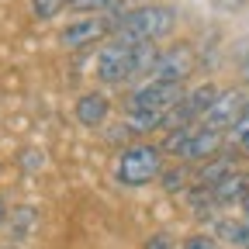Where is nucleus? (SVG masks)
Returning a JSON list of instances; mask_svg holds the SVG:
<instances>
[{"instance_id": "f257e3e1", "label": "nucleus", "mask_w": 249, "mask_h": 249, "mask_svg": "<svg viewBox=\"0 0 249 249\" xmlns=\"http://www.w3.org/2000/svg\"><path fill=\"white\" fill-rule=\"evenodd\" d=\"M111 14H114L111 38L124 45H156V42L173 38L177 31V11L170 4H156V0L124 7V11H111Z\"/></svg>"}, {"instance_id": "f03ea898", "label": "nucleus", "mask_w": 249, "mask_h": 249, "mask_svg": "<svg viewBox=\"0 0 249 249\" xmlns=\"http://www.w3.org/2000/svg\"><path fill=\"white\" fill-rule=\"evenodd\" d=\"M163 170H166V152L149 139H135L118 152L114 177L121 187H149L152 180H160Z\"/></svg>"}, {"instance_id": "7ed1b4c3", "label": "nucleus", "mask_w": 249, "mask_h": 249, "mask_svg": "<svg viewBox=\"0 0 249 249\" xmlns=\"http://www.w3.org/2000/svg\"><path fill=\"white\" fill-rule=\"evenodd\" d=\"M194 70H197L194 45H191V42H170V45H163L160 52H156V59H152V66H149V76H145V80L191 87Z\"/></svg>"}, {"instance_id": "20e7f679", "label": "nucleus", "mask_w": 249, "mask_h": 249, "mask_svg": "<svg viewBox=\"0 0 249 249\" xmlns=\"http://www.w3.org/2000/svg\"><path fill=\"white\" fill-rule=\"evenodd\" d=\"M114 31V14H76L70 24L59 28V45L66 52H80L97 42H107Z\"/></svg>"}, {"instance_id": "39448f33", "label": "nucleus", "mask_w": 249, "mask_h": 249, "mask_svg": "<svg viewBox=\"0 0 249 249\" xmlns=\"http://www.w3.org/2000/svg\"><path fill=\"white\" fill-rule=\"evenodd\" d=\"M183 93H187V87L142 80V83H135V87L121 97V107H124V114H135V111H156V114H166V111L183 97Z\"/></svg>"}, {"instance_id": "423d86ee", "label": "nucleus", "mask_w": 249, "mask_h": 249, "mask_svg": "<svg viewBox=\"0 0 249 249\" xmlns=\"http://www.w3.org/2000/svg\"><path fill=\"white\" fill-rule=\"evenodd\" d=\"M225 145H229L225 132L204 128V124H187L183 142H180V149L173 152V160H177V163H187V166H201V163L211 160V156H218Z\"/></svg>"}, {"instance_id": "0eeeda50", "label": "nucleus", "mask_w": 249, "mask_h": 249, "mask_svg": "<svg viewBox=\"0 0 249 249\" xmlns=\"http://www.w3.org/2000/svg\"><path fill=\"white\" fill-rule=\"evenodd\" d=\"M246 93H249V87H239V83L222 87V90H218V97H214V104H211V111L204 114L201 124H204V128H214V132H225V135H229V128L235 124V118L242 114Z\"/></svg>"}, {"instance_id": "6e6552de", "label": "nucleus", "mask_w": 249, "mask_h": 249, "mask_svg": "<svg viewBox=\"0 0 249 249\" xmlns=\"http://www.w3.org/2000/svg\"><path fill=\"white\" fill-rule=\"evenodd\" d=\"M232 173H242V152L235 145H225L218 156H211L208 163L194 166V183L197 187H214V183H222Z\"/></svg>"}, {"instance_id": "1a4fd4ad", "label": "nucleus", "mask_w": 249, "mask_h": 249, "mask_svg": "<svg viewBox=\"0 0 249 249\" xmlns=\"http://www.w3.org/2000/svg\"><path fill=\"white\" fill-rule=\"evenodd\" d=\"M73 114H76V121L83 124V128H101V124H107L111 114H114V101L104 90H87V93L76 97Z\"/></svg>"}, {"instance_id": "9d476101", "label": "nucleus", "mask_w": 249, "mask_h": 249, "mask_svg": "<svg viewBox=\"0 0 249 249\" xmlns=\"http://www.w3.org/2000/svg\"><path fill=\"white\" fill-rule=\"evenodd\" d=\"M211 235L218 242L232 246V249H249V218L246 214H239V218H214Z\"/></svg>"}, {"instance_id": "9b49d317", "label": "nucleus", "mask_w": 249, "mask_h": 249, "mask_svg": "<svg viewBox=\"0 0 249 249\" xmlns=\"http://www.w3.org/2000/svg\"><path fill=\"white\" fill-rule=\"evenodd\" d=\"M160 187L166 194H187L194 187V166H187V163H166V170L160 173Z\"/></svg>"}, {"instance_id": "f8f14e48", "label": "nucleus", "mask_w": 249, "mask_h": 249, "mask_svg": "<svg viewBox=\"0 0 249 249\" xmlns=\"http://www.w3.org/2000/svg\"><path fill=\"white\" fill-rule=\"evenodd\" d=\"M211 194H214L218 208H229V204H242V197L249 194L246 173H232V177H225L222 183H214V187H211Z\"/></svg>"}, {"instance_id": "ddd939ff", "label": "nucleus", "mask_w": 249, "mask_h": 249, "mask_svg": "<svg viewBox=\"0 0 249 249\" xmlns=\"http://www.w3.org/2000/svg\"><path fill=\"white\" fill-rule=\"evenodd\" d=\"M70 7V0H31V18L35 21H52Z\"/></svg>"}, {"instance_id": "4468645a", "label": "nucleus", "mask_w": 249, "mask_h": 249, "mask_svg": "<svg viewBox=\"0 0 249 249\" xmlns=\"http://www.w3.org/2000/svg\"><path fill=\"white\" fill-rule=\"evenodd\" d=\"M225 139H229V145H235V149H239V145H242V142L249 139V93H246V104H242V114L235 118V124L229 128V135H225Z\"/></svg>"}, {"instance_id": "2eb2a0df", "label": "nucleus", "mask_w": 249, "mask_h": 249, "mask_svg": "<svg viewBox=\"0 0 249 249\" xmlns=\"http://www.w3.org/2000/svg\"><path fill=\"white\" fill-rule=\"evenodd\" d=\"M118 0H70V7L73 14H111L114 11Z\"/></svg>"}, {"instance_id": "dca6fc26", "label": "nucleus", "mask_w": 249, "mask_h": 249, "mask_svg": "<svg viewBox=\"0 0 249 249\" xmlns=\"http://www.w3.org/2000/svg\"><path fill=\"white\" fill-rule=\"evenodd\" d=\"M180 249H222V242H218L211 232H194V235H187L180 242Z\"/></svg>"}, {"instance_id": "f3484780", "label": "nucleus", "mask_w": 249, "mask_h": 249, "mask_svg": "<svg viewBox=\"0 0 249 249\" xmlns=\"http://www.w3.org/2000/svg\"><path fill=\"white\" fill-rule=\"evenodd\" d=\"M173 235L170 232H152L149 239H145V249H173Z\"/></svg>"}, {"instance_id": "a211bd4d", "label": "nucleus", "mask_w": 249, "mask_h": 249, "mask_svg": "<svg viewBox=\"0 0 249 249\" xmlns=\"http://www.w3.org/2000/svg\"><path fill=\"white\" fill-rule=\"evenodd\" d=\"M0 222H7V204H4V197H0Z\"/></svg>"}, {"instance_id": "6ab92c4d", "label": "nucleus", "mask_w": 249, "mask_h": 249, "mask_svg": "<svg viewBox=\"0 0 249 249\" xmlns=\"http://www.w3.org/2000/svg\"><path fill=\"white\" fill-rule=\"evenodd\" d=\"M239 208H242V214H246V218H249V194H246V197H242V204H239Z\"/></svg>"}, {"instance_id": "aec40b11", "label": "nucleus", "mask_w": 249, "mask_h": 249, "mask_svg": "<svg viewBox=\"0 0 249 249\" xmlns=\"http://www.w3.org/2000/svg\"><path fill=\"white\" fill-rule=\"evenodd\" d=\"M242 173H246V183H249V166H246V170H242Z\"/></svg>"}]
</instances>
